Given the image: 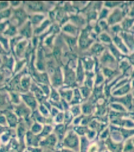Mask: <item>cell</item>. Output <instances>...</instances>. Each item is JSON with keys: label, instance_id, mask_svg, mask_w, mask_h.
<instances>
[{"label": "cell", "instance_id": "17", "mask_svg": "<svg viewBox=\"0 0 134 152\" xmlns=\"http://www.w3.org/2000/svg\"><path fill=\"white\" fill-rule=\"evenodd\" d=\"M82 91L83 95H84V97H88L89 93H90L91 90H89V88H88L87 87H85V88H82Z\"/></svg>", "mask_w": 134, "mask_h": 152}, {"label": "cell", "instance_id": "11", "mask_svg": "<svg viewBox=\"0 0 134 152\" xmlns=\"http://www.w3.org/2000/svg\"><path fill=\"white\" fill-rule=\"evenodd\" d=\"M134 23V18H125L122 23V28L127 31Z\"/></svg>", "mask_w": 134, "mask_h": 152}, {"label": "cell", "instance_id": "15", "mask_svg": "<svg viewBox=\"0 0 134 152\" xmlns=\"http://www.w3.org/2000/svg\"><path fill=\"white\" fill-rule=\"evenodd\" d=\"M111 107L115 110H120V111H125V110L124 109V107H122L121 105L118 104H115V103H112L111 105Z\"/></svg>", "mask_w": 134, "mask_h": 152}, {"label": "cell", "instance_id": "10", "mask_svg": "<svg viewBox=\"0 0 134 152\" xmlns=\"http://www.w3.org/2000/svg\"><path fill=\"white\" fill-rule=\"evenodd\" d=\"M130 90V85L129 84H127L125 86H123L122 88H121L119 90H118L117 91H114L113 95H122L124 94H127Z\"/></svg>", "mask_w": 134, "mask_h": 152}, {"label": "cell", "instance_id": "13", "mask_svg": "<svg viewBox=\"0 0 134 152\" xmlns=\"http://www.w3.org/2000/svg\"><path fill=\"white\" fill-rule=\"evenodd\" d=\"M100 40L104 42V43H112V39L111 37H109V35L106 33V32H104L102 34H100Z\"/></svg>", "mask_w": 134, "mask_h": 152}, {"label": "cell", "instance_id": "9", "mask_svg": "<svg viewBox=\"0 0 134 152\" xmlns=\"http://www.w3.org/2000/svg\"><path fill=\"white\" fill-rule=\"evenodd\" d=\"M118 72L116 70H112L111 69L107 68V67H104L103 68V74L107 77V79H109L110 77H114L115 75L118 74Z\"/></svg>", "mask_w": 134, "mask_h": 152}, {"label": "cell", "instance_id": "16", "mask_svg": "<svg viewBox=\"0 0 134 152\" xmlns=\"http://www.w3.org/2000/svg\"><path fill=\"white\" fill-rule=\"evenodd\" d=\"M103 81H104V76L102 74H97V80H96V84L98 86Z\"/></svg>", "mask_w": 134, "mask_h": 152}, {"label": "cell", "instance_id": "14", "mask_svg": "<svg viewBox=\"0 0 134 152\" xmlns=\"http://www.w3.org/2000/svg\"><path fill=\"white\" fill-rule=\"evenodd\" d=\"M109 13V10L107 9H103L100 12V19H104V18H106L107 17V14Z\"/></svg>", "mask_w": 134, "mask_h": 152}, {"label": "cell", "instance_id": "19", "mask_svg": "<svg viewBox=\"0 0 134 152\" xmlns=\"http://www.w3.org/2000/svg\"><path fill=\"white\" fill-rule=\"evenodd\" d=\"M121 4V2H106L105 3V6L107 7L108 8H112L114 7L115 6H117V5H119Z\"/></svg>", "mask_w": 134, "mask_h": 152}, {"label": "cell", "instance_id": "23", "mask_svg": "<svg viewBox=\"0 0 134 152\" xmlns=\"http://www.w3.org/2000/svg\"><path fill=\"white\" fill-rule=\"evenodd\" d=\"M133 29H134V27H133Z\"/></svg>", "mask_w": 134, "mask_h": 152}, {"label": "cell", "instance_id": "6", "mask_svg": "<svg viewBox=\"0 0 134 152\" xmlns=\"http://www.w3.org/2000/svg\"><path fill=\"white\" fill-rule=\"evenodd\" d=\"M114 43L117 46V48L118 49H120L123 53H125V54H127L130 50L128 49V48H126V46L122 43V39L120 38V37H118V36H115L113 38Z\"/></svg>", "mask_w": 134, "mask_h": 152}, {"label": "cell", "instance_id": "8", "mask_svg": "<svg viewBox=\"0 0 134 152\" xmlns=\"http://www.w3.org/2000/svg\"><path fill=\"white\" fill-rule=\"evenodd\" d=\"M104 50V46L100 44V43H96V44L93 46V48H92L90 50L93 55H99L100 54H102Z\"/></svg>", "mask_w": 134, "mask_h": 152}, {"label": "cell", "instance_id": "3", "mask_svg": "<svg viewBox=\"0 0 134 152\" xmlns=\"http://www.w3.org/2000/svg\"><path fill=\"white\" fill-rule=\"evenodd\" d=\"M112 102L115 101V102H119L121 103H123L125 105V107L130 110H132L133 107V95H127L126 96H124L122 98H115L112 97L111 99Z\"/></svg>", "mask_w": 134, "mask_h": 152}, {"label": "cell", "instance_id": "20", "mask_svg": "<svg viewBox=\"0 0 134 152\" xmlns=\"http://www.w3.org/2000/svg\"><path fill=\"white\" fill-rule=\"evenodd\" d=\"M128 58H129V60L132 62V64H133L134 65V53L130 55V57H128Z\"/></svg>", "mask_w": 134, "mask_h": 152}, {"label": "cell", "instance_id": "2", "mask_svg": "<svg viewBox=\"0 0 134 152\" xmlns=\"http://www.w3.org/2000/svg\"><path fill=\"white\" fill-rule=\"evenodd\" d=\"M100 64L102 66H104V67L105 66H112L114 68H116L115 64H117V61L112 55H110L108 51H105L100 58Z\"/></svg>", "mask_w": 134, "mask_h": 152}, {"label": "cell", "instance_id": "1", "mask_svg": "<svg viewBox=\"0 0 134 152\" xmlns=\"http://www.w3.org/2000/svg\"><path fill=\"white\" fill-rule=\"evenodd\" d=\"M125 11L123 10H121L120 9H116L115 10L112 14H111L108 18V21H107V24L109 25H114L117 22H119L122 20V19L124 18V16L125 15Z\"/></svg>", "mask_w": 134, "mask_h": 152}, {"label": "cell", "instance_id": "18", "mask_svg": "<svg viewBox=\"0 0 134 152\" xmlns=\"http://www.w3.org/2000/svg\"><path fill=\"white\" fill-rule=\"evenodd\" d=\"M122 30V28L120 25H115V26L112 27V31L114 33H118V32H119Z\"/></svg>", "mask_w": 134, "mask_h": 152}, {"label": "cell", "instance_id": "21", "mask_svg": "<svg viewBox=\"0 0 134 152\" xmlns=\"http://www.w3.org/2000/svg\"><path fill=\"white\" fill-rule=\"evenodd\" d=\"M133 7H131V11L130 13V15L131 17L134 16V3H133Z\"/></svg>", "mask_w": 134, "mask_h": 152}, {"label": "cell", "instance_id": "5", "mask_svg": "<svg viewBox=\"0 0 134 152\" xmlns=\"http://www.w3.org/2000/svg\"><path fill=\"white\" fill-rule=\"evenodd\" d=\"M93 43V39L88 38V32L86 30L82 32V35L80 38V47L83 49H86Z\"/></svg>", "mask_w": 134, "mask_h": 152}, {"label": "cell", "instance_id": "22", "mask_svg": "<svg viewBox=\"0 0 134 152\" xmlns=\"http://www.w3.org/2000/svg\"><path fill=\"white\" fill-rule=\"evenodd\" d=\"M133 119H134V117H133Z\"/></svg>", "mask_w": 134, "mask_h": 152}, {"label": "cell", "instance_id": "4", "mask_svg": "<svg viewBox=\"0 0 134 152\" xmlns=\"http://www.w3.org/2000/svg\"><path fill=\"white\" fill-rule=\"evenodd\" d=\"M121 37L124 39V41L127 44L129 50H134V36L128 32H121Z\"/></svg>", "mask_w": 134, "mask_h": 152}, {"label": "cell", "instance_id": "7", "mask_svg": "<svg viewBox=\"0 0 134 152\" xmlns=\"http://www.w3.org/2000/svg\"><path fill=\"white\" fill-rule=\"evenodd\" d=\"M108 47H109L110 50L112 51V54H113V55H114V56H115V57L116 58H117V61H120V60L123 59V58H124L123 55H122V53H120V52H119V51H118V49L116 48V47L115 45H114L113 43H109V45H108Z\"/></svg>", "mask_w": 134, "mask_h": 152}, {"label": "cell", "instance_id": "24", "mask_svg": "<svg viewBox=\"0 0 134 152\" xmlns=\"http://www.w3.org/2000/svg\"><path fill=\"white\" fill-rule=\"evenodd\" d=\"M133 94H134V91H133Z\"/></svg>", "mask_w": 134, "mask_h": 152}, {"label": "cell", "instance_id": "12", "mask_svg": "<svg viewBox=\"0 0 134 152\" xmlns=\"http://www.w3.org/2000/svg\"><path fill=\"white\" fill-rule=\"evenodd\" d=\"M82 110H83V112H84L85 114H89L92 113L93 110V106L92 103H86V104L83 105V107H82Z\"/></svg>", "mask_w": 134, "mask_h": 152}]
</instances>
